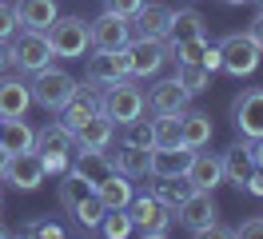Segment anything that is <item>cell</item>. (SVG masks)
Here are the masks:
<instances>
[{
  "label": "cell",
  "mask_w": 263,
  "mask_h": 239,
  "mask_svg": "<svg viewBox=\"0 0 263 239\" xmlns=\"http://www.w3.org/2000/svg\"><path fill=\"white\" fill-rule=\"evenodd\" d=\"M144 108H148V96L140 92L128 76L116 80V84H108V88H104V96H100V112H104L116 127L140 120V116H144Z\"/></svg>",
  "instance_id": "1"
},
{
  "label": "cell",
  "mask_w": 263,
  "mask_h": 239,
  "mask_svg": "<svg viewBox=\"0 0 263 239\" xmlns=\"http://www.w3.org/2000/svg\"><path fill=\"white\" fill-rule=\"evenodd\" d=\"M32 84H28V92H32V104H40L44 112H60L72 100V92H76V80L68 76L64 68H40V72H32Z\"/></svg>",
  "instance_id": "2"
},
{
  "label": "cell",
  "mask_w": 263,
  "mask_h": 239,
  "mask_svg": "<svg viewBox=\"0 0 263 239\" xmlns=\"http://www.w3.org/2000/svg\"><path fill=\"white\" fill-rule=\"evenodd\" d=\"M219 68L223 72H231V76H251L255 68H259V56L263 48L247 36V32H228L223 40H219Z\"/></svg>",
  "instance_id": "3"
},
{
  "label": "cell",
  "mask_w": 263,
  "mask_h": 239,
  "mask_svg": "<svg viewBox=\"0 0 263 239\" xmlns=\"http://www.w3.org/2000/svg\"><path fill=\"white\" fill-rule=\"evenodd\" d=\"M48 44L52 56H64V60H84L88 56V24L80 16H56L48 24Z\"/></svg>",
  "instance_id": "4"
},
{
  "label": "cell",
  "mask_w": 263,
  "mask_h": 239,
  "mask_svg": "<svg viewBox=\"0 0 263 239\" xmlns=\"http://www.w3.org/2000/svg\"><path fill=\"white\" fill-rule=\"evenodd\" d=\"M128 215H132V231H140L144 239H164L172 227V207H164L156 195H140V199L132 195Z\"/></svg>",
  "instance_id": "5"
},
{
  "label": "cell",
  "mask_w": 263,
  "mask_h": 239,
  "mask_svg": "<svg viewBox=\"0 0 263 239\" xmlns=\"http://www.w3.org/2000/svg\"><path fill=\"white\" fill-rule=\"evenodd\" d=\"M176 211H180V223L192 231V235H208L215 223H219V204H215V191L192 188V191H187V199H183Z\"/></svg>",
  "instance_id": "6"
},
{
  "label": "cell",
  "mask_w": 263,
  "mask_h": 239,
  "mask_svg": "<svg viewBox=\"0 0 263 239\" xmlns=\"http://www.w3.org/2000/svg\"><path fill=\"white\" fill-rule=\"evenodd\" d=\"M12 64L20 72H40L52 64V44H48V32H36V28H16L12 36Z\"/></svg>",
  "instance_id": "7"
},
{
  "label": "cell",
  "mask_w": 263,
  "mask_h": 239,
  "mask_svg": "<svg viewBox=\"0 0 263 239\" xmlns=\"http://www.w3.org/2000/svg\"><path fill=\"white\" fill-rule=\"evenodd\" d=\"M132 40V24L124 20V16L116 12H104L96 16V20H88V44L96 48V52H116V48H128Z\"/></svg>",
  "instance_id": "8"
},
{
  "label": "cell",
  "mask_w": 263,
  "mask_h": 239,
  "mask_svg": "<svg viewBox=\"0 0 263 239\" xmlns=\"http://www.w3.org/2000/svg\"><path fill=\"white\" fill-rule=\"evenodd\" d=\"M167 60V40H152V36H140V40H128V76H156Z\"/></svg>",
  "instance_id": "9"
},
{
  "label": "cell",
  "mask_w": 263,
  "mask_h": 239,
  "mask_svg": "<svg viewBox=\"0 0 263 239\" xmlns=\"http://www.w3.org/2000/svg\"><path fill=\"white\" fill-rule=\"evenodd\" d=\"M231 120L247 140H263V88H247L231 100Z\"/></svg>",
  "instance_id": "10"
},
{
  "label": "cell",
  "mask_w": 263,
  "mask_h": 239,
  "mask_svg": "<svg viewBox=\"0 0 263 239\" xmlns=\"http://www.w3.org/2000/svg\"><path fill=\"white\" fill-rule=\"evenodd\" d=\"M84 76H88V84H96V88H108V84H116V80H124V76H128V48L88 56Z\"/></svg>",
  "instance_id": "11"
},
{
  "label": "cell",
  "mask_w": 263,
  "mask_h": 239,
  "mask_svg": "<svg viewBox=\"0 0 263 239\" xmlns=\"http://www.w3.org/2000/svg\"><path fill=\"white\" fill-rule=\"evenodd\" d=\"M183 179H187L192 188H199V191H215L219 183H223V159L196 148V152H192V163H187V172H183Z\"/></svg>",
  "instance_id": "12"
},
{
  "label": "cell",
  "mask_w": 263,
  "mask_h": 239,
  "mask_svg": "<svg viewBox=\"0 0 263 239\" xmlns=\"http://www.w3.org/2000/svg\"><path fill=\"white\" fill-rule=\"evenodd\" d=\"M44 163H40V156L36 152H20V156L8 159V172H4V179L12 183L16 191H36L40 183H44Z\"/></svg>",
  "instance_id": "13"
},
{
  "label": "cell",
  "mask_w": 263,
  "mask_h": 239,
  "mask_svg": "<svg viewBox=\"0 0 263 239\" xmlns=\"http://www.w3.org/2000/svg\"><path fill=\"white\" fill-rule=\"evenodd\" d=\"M219 159H223V179H228L231 188L243 191L247 179H251V172H255V159H251V140H247V136H243V140H235Z\"/></svg>",
  "instance_id": "14"
},
{
  "label": "cell",
  "mask_w": 263,
  "mask_h": 239,
  "mask_svg": "<svg viewBox=\"0 0 263 239\" xmlns=\"http://www.w3.org/2000/svg\"><path fill=\"white\" fill-rule=\"evenodd\" d=\"M192 163V148L176 143V148H152L148 156V175L152 179H164V175H183Z\"/></svg>",
  "instance_id": "15"
},
{
  "label": "cell",
  "mask_w": 263,
  "mask_h": 239,
  "mask_svg": "<svg viewBox=\"0 0 263 239\" xmlns=\"http://www.w3.org/2000/svg\"><path fill=\"white\" fill-rule=\"evenodd\" d=\"M100 96H104V92H96V84H84V88L76 84L72 100H68L64 108H60V116H64L60 124H68L72 132H76V127H80L88 116H96V112H100Z\"/></svg>",
  "instance_id": "16"
},
{
  "label": "cell",
  "mask_w": 263,
  "mask_h": 239,
  "mask_svg": "<svg viewBox=\"0 0 263 239\" xmlns=\"http://www.w3.org/2000/svg\"><path fill=\"white\" fill-rule=\"evenodd\" d=\"M208 36V20H203V12H196V8H180V12H172V20H167V48L172 44H183V40H203Z\"/></svg>",
  "instance_id": "17"
},
{
  "label": "cell",
  "mask_w": 263,
  "mask_h": 239,
  "mask_svg": "<svg viewBox=\"0 0 263 239\" xmlns=\"http://www.w3.org/2000/svg\"><path fill=\"white\" fill-rule=\"evenodd\" d=\"M36 156H72L76 152V136H72V127L68 124H44L40 132H36Z\"/></svg>",
  "instance_id": "18"
},
{
  "label": "cell",
  "mask_w": 263,
  "mask_h": 239,
  "mask_svg": "<svg viewBox=\"0 0 263 239\" xmlns=\"http://www.w3.org/2000/svg\"><path fill=\"white\" fill-rule=\"evenodd\" d=\"M72 172H80L84 179L96 188L100 179H108L116 168H112V156H108V152H100V148H76V152H72Z\"/></svg>",
  "instance_id": "19"
},
{
  "label": "cell",
  "mask_w": 263,
  "mask_h": 239,
  "mask_svg": "<svg viewBox=\"0 0 263 239\" xmlns=\"http://www.w3.org/2000/svg\"><path fill=\"white\" fill-rule=\"evenodd\" d=\"M32 108V92L28 84L16 76H0V120H16Z\"/></svg>",
  "instance_id": "20"
},
{
  "label": "cell",
  "mask_w": 263,
  "mask_h": 239,
  "mask_svg": "<svg viewBox=\"0 0 263 239\" xmlns=\"http://www.w3.org/2000/svg\"><path fill=\"white\" fill-rule=\"evenodd\" d=\"M72 136H76V148H100V152H108V143H112V136H116V124L104 112H96V116H88Z\"/></svg>",
  "instance_id": "21"
},
{
  "label": "cell",
  "mask_w": 263,
  "mask_h": 239,
  "mask_svg": "<svg viewBox=\"0 0 263 239\" xmlns=\"http://www.w3.org/2000/svg\"><path fill=\"white\" fill-rule=\"evenodd\" d=\"M215 136V127H212V116L208 112H180V140L196 152V148H208Z\"/></svg>",
  "instance_id": "22"
},
{
  "label": "cell",
  "mask_w": 263,
  "mask_h": 239,
  "mask_svg": "<svg viewBox=\"0 0 263 239\" xmlns=\"http://www.w3.org/2000/svg\"><path fill=\"white\" fill-rule=\"evenodd\" d=\"M0 148H4L8 156H20V152H32L36 148V132L24 124V116L0 120Z\"/></svg>",
  "instance_id": "23"
},
{
  "label": "cell",
  "mask_w": 263,
  "mask_h": 239,
  "mask_svg": "<svg viewBox=\"0 0 263 239\" xmlns=\"http://www.w3.org/2000/svg\"><path fill=\"white\" fill-rule=\"evenodd\" d=\"M16 20L24 28H36V32H48V24L56 20V0H16Z\"/></svg>",
  "instance_id": "24"
},
{
  "label": "cell",
  "mask_w": 263,
  "mask_h": 239,
  "mask_svg": "<svg viewBox=\"0 0 263 239\" xmlns=\"http://www.w3.org/2000/svg\"><path fill=\"white\" fill-rule=\"evenodd\" d=\"M187 100H192V96L180 88V80H176V76H172V80H160V84L148 92V104H152L156 116H160V112H183V108H187Z\"/></svg>",
  "instance_id": "25"
},
{
  "label": "cell",
  "mask_w": 263,
  "mask_h": 239,
  "mask_svg": "<svg viewBox=\"0 0 263 239\" xmlns=\"http://www.w3.org/2000/svg\"><path fill=\"white\" fill-rule=\"evenodd\" d=\"M140 36H152V40H164L167 36V20H172V8L167 4H144L140 12L132 16Z\"/></svg>",
  "instance_id": "26"
},
{
  "label": "cell",
  "mask_w": 263,
  "mask_h": 239,
  "mask_svg": "<svg viewBox=\"0 0 263 239\" xmlns=\"http://www.w3.org/2000/svg\"><path fill=\"white\" fill-rule=\"evenodd\" d=\"M96 195L104 199V207H128L132 204V179L124 172H112L108 179L96 183Z\"/></svg>",
  "instance_id": "27"
},
{
  "label": "cell",
  "mask_w": 263,
  "mask_h": 239,
  "mask_svg": "<svg viewBox=\"0 0 263 239\" xmlns=\"http://www.w3.org/2000/svg\"><path fill=\"white\" fill-rule=\"evenodd\" d=\"M148 156H152V148H132V143H124V148L116 152L112 168L124 172L128 179H140V175H148Z\"/></svg>",
  "instance_id": "28"
},
{
  "label": "cell",
  "mask_w": 263,
  "mask_h": 239,
  "mask_svg": "<svg viewBox=\"0 0 263 239\" xmlns=\"http://www.w3.org/2000/svg\"><path fill=\"white\" fill-rule=\"evenodd\" d=\"M180 140V112H160L152 120V148H176Z\"/></svg>",
  "instance_id": "29"
},
{
  "label": "cell",
  "mask_w": 263,
  "mask_h": 239,
  "mask_svg": "<svg viewBox=\"0 0 263 239\" xmlns=\"http://www.w3.org/2000/svg\"><path fill=\"white\" fill-rule=\"evenodd\" d=\"M187 191H192V183H187L183 175H164V179H156L152 195H156V199H160L164 207H172V211H176V207L187 199Z\"/></svg>",
  "instance_id": "30"
},
{
  "label": "cell",
  "mask_w": 263,
  "mask_h": 239,
  "mask_svg": "<svg viewBox=\"0 0 263 239\" xmlns=\"http://www.w3.org/2000/svg\"><path fill=\"white\" fill-rule=\"evenodd\" d=\"M176 80H180V88H183L187 96H199V92H208L212 72H208L203 64H187V60H180V68H176Z\"/></svg>",
  "instance_id": "31"
},
{
  "label": "cell",
  "mask_w": 263,
  "mask_h": 239,
  "mask_svg": "<svg viewBox=\"0 0 263 239\" xmlns=\"http://www.w3.org/2000/svg\"><path fill=\"white\" fill-rule=\"evenodd\" d=\"M92 191H96V188H92V183H88V179H84L80 172H72V168H68V172L60 175V204H64L68 211L80 204L84 195H92Z\"/></svg>",
  "instance_id": "32"
},
{
  "label": "cell",
  "mask_w": 263,
  "mask_h": 239,
  "mask_svg": "<svg viewBox=\"0 0 263 239\" xmlns=\"http://www.w3.org/2000/svg\"><path fill=\"white\" fill-rule=\"evenodd\" d=\"M104 211H108V207H104V199H100L96 191H92V195H84L80 204L72 207V215L80 219V227H84V231H96V227H100V219H104Z\"/></svg>",
  "instance_id": "33"
},
{
  "label": "cell",
  "mask_w": 263,
  "mask_h": 239,
  "mask_svg": "<svg viewBox=\"0 0 263 239\" xmlns=\"http://www.w3.org/2000/svg\"><path fill=\"white\" fill-rule=\"evenodd\" d=\"M96 231H104L108 239H124V235H132V215H128V207H108Z\"/></svg>",
  "instance_id": "34"
},
{
  "label": "cell",
  "mask_w": 263,
  "mask_h": 239,
  "mask_svg": "<svg viewBox=\"0 0 263 239\" xmlns=\"http://www.w3.org/2000/svg\"><path fill=\"white\" fill-rule=\"evenodd\" d=\"M124 143H132V148H152V124L148 120L124 124Z\"/></svg>",
  "instance_id": "35"
},
{
  "label": "cell",
  "mask_w": 263,
  "mask_h": 239,
  "mask_svg": "<svg viewBox=\"0 0 263 239\" xmlns=\"http://www.w3.org/2000/svg\"><path fill=\"white\" fill-rule=\"evenodd\" d=\"M16 28H20V20H16V8L0 0V40H12V36H16Z\"/></svg>",
  "instance_id": "36"
},
{
  "label": "cell",
  "mask_w": 263,
  "mask_h": 239,
  "mask_svg": "<svg viewBox=\"0 0 263 239\" xmlns=\"http://www.w3.org/2000/svg\"><path fill=\"white\" fill-rule=\"evenodd\" d=\"M144 8V0H108V12L116 16H124V20H132V16Z\"/></svg>",
  "instance_id": "37"
},
{
  "label": "cell",
  "mask_w": 263,
  "mask_h": 239,
  "mask_svg": "<svg viewBox=\"0 0 263 239\" xmlns=\"http://www.w3.org/2000/svg\"><path fill=\"white\" fill-rule=\"evenodd\" d=\"M235 235H243V239H263V215H251V219H243L239 227H235Z\"/></svg>",
  "instance_id": "38"
},
{
  "label": "cell",
  "mask_w": 263,
  "mask_h": 239,
  "mask_svg": "<svg viewBox=\"0 0 263 239\" xmlns=\"http://www.w3.org/2000/svg\"><path fill=\"white\" fill-rule=\"evenodd\" d=\"M247 36H251V40H255V44L263 48V8H259V16H255V20L247 24Z\"/></svg>",
  "instance_id": "39"
},
{
  "label": "cell",
  "mask_w": 263,
  "mask_h": 239,
  "mask_svg": "<svg viewBox=\"0 0 263 239\" xmlns=\"http://www.w3.org/2000/svg\"><path fill=\"white\" fill-rule=\"evenodd\" d=\"M247 191H251V195H263V168H255V172H251V179H247Z\"/></svg>",
  "instance_id": "40"
},
{
  "label": "cell",
  "mask_w": 263,
  "mask_h": 239,
  "mask_svg": "<svg viewBox=\"0 0 263 239\" xmlns=\"http://www.w3.org/2000/svg\"><path fill=\"white\" fill-rule=\"evenodd\" d=\"M12 68V40H0V72Z\"/></svg>",
  "instance_id": "41"
},
{
  "label": "cell",
  "mask_w": 263,
  "mask_h": 239,
  "mask_svg": "<svg viewBox=\"0 0 263 239\" xmlns=\"http://www.w3.org/2000/svg\"><path fill=\"white\" fill-rule=\"evenodd\" d=\"M8 159H12V156H8L4 148H0V179H4V172H8Z\"/></svg>",
  "instance_id": "42"
},
{
  "label": "cell",
  "mask_w": 263,
  "mask_h": 239,
  "mask_svg": "<svg viewBox=\"0 0 263 239\" xmlns=\"http://www.w3.org/2000/svg\"><path fill=\"white\" fill-rule=\"evenodd\" d=\"M12 235V227H4V223H0V239H8Z\"/></svg>",
  "instance_id": "43"
},
{
  "label": "cell",
  "mask_w": 263,
  "mask_h": 239,
  "mask_svg": "<svg viewBox=\"0 0 263 239\" xmlns=\"http://www.w3.org/2000/svg\"><path fill=\"white\" fill-rule=\"evenodd\" d=\"M223 4H247V0H223Z\"/></svg>",
  "instance_id": "44"
},
{
  "label": "cell",
  "mask_w": 263,
  "mask_h": 239,
  "mask_svg": "<svg viewBox=\"0 0 263 239\" xmlns=\"http://www.w3.org/2000/svg\"><path fill=\"white\" fill-rule=\"evenodd\" d=\"M0 207H4V199H0Z\"/></svg>",
  "instance_id": "45"
},
{
  "label": "cell",
  "mask_w": 263,
  "mask_h": 239,
  "mask_svg": "<svg viewBox=\"0 0 263 239\" xmlns=\"http://www.w3.org/2000/svg\"><path fill=\"white\" fill-rule=\"evenodd\" d=\"M259 8H263V0H259Z\"/></svg>",
  "instance_id": "46"
}]
</instances>
